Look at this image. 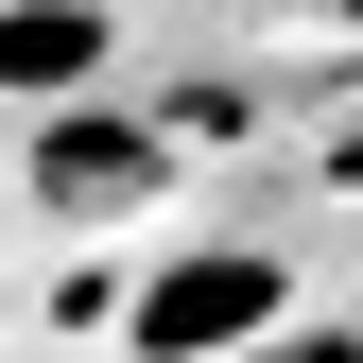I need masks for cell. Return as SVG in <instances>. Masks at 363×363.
<instances>
[{
	"label": "cell",
	"instance_id": "1",
	"mask_svg": "<svg viewBox=\"0 0 363 363\" xmlns=\"http://www.w3.org/2000/svg\"><path fill=\"white\" fill-rule=\"evenodd\" d=\"M277 311H294V277H277L259 242H191V259H156V277H139L121 346H139V363H225V346L277 329Z\"/></svg>",
	"mask_w": 363,
	"mask_h": 363
},
{
	"label": "cell",
	"instance_id": "2",
	"mask_svg": "<svg viewBox=\"0 0 363 363\" xmlns=\"http://www.w3.org/2000/svg\"><path fill=\"white\" fill-rule=\"evenodd\" d=\"M156 121H121V104H86V86H69V104H52V139H35V208H52V225H121V208H156Z\"/></svg>",
	"mask_w": 363,
	"mask_h": 363
},
{
	"label": "cell",
	"instance_id": "3",
	"mask_svg": "<svg viewBox=\"0 0 363 363\" xmlns=\"http://www.w3.org/2000/svg\"><path fill=\"white\" fill-rule=\"evenodd\" d=\"M121 18L104 0H0V104H69V86H104Z\"/></svg>",
	"mask_w": 363,
	"mask_h": 363
},
{
	"label": "cell",
	"instance_id": "4",
	"mask_svg": "<svg viewBox=\"0 0 363 363\" xmlns=\"http://www.w3.org/2000/svg\"><path fill=\"white\" fill-rule=\"evenodd\" d=\"M225 363H363V329H329V311H277L259 346H225Z\"/></svg>",
	"mask_w": 363,
	"mask_h": 363
}]
</instances>
